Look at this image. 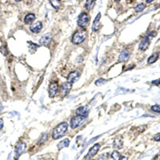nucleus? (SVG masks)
Segmentation results:
<instances>
[{"label":"nucleus","mask_w":160,"mask_h":160,"mask_svg":"<svg viewBox=\"0 0 160 160\" xmlns=\"http://www.w3.org/2000/svg\"><path fill=\"white\" fill-rule=\"evenodd\" d=\"M68 130V123L66 122H60L57 125L53 131V134H52V138L53 139H59L62 138L67 131Z\"/></svg>","instance_id":"1"},{"label":"nucleus","mask_w":160,"mask_h":160,"mask_svg":"<svg viewBox=\"0 0 160 160\" xmlns=\"http://www.w3.org/2000/svg\"><path fill=\"white\" fill-rule=\"evenodd\" d=\"M87 34L88 33L85 29H80L79 31H77L72 36L71 41H72L73 44L78 45V44H80L83 42H84V40L87 37Z\"/></svg>","instance_id":"2"},{"label":"nucleus","mask_w":160,"mask_h":160,"mask_svg":"<svg viewBox=\"0 0 160 160\" xmlns=\"http://www.w3.org/2000/svg\"><path fill=\"white\" fill-rule=\"evenodd\" d=\"M90 15L86 12H83L79 15L77 23L79 27L86 28L90 23Z\"/></svg>","instance_id":"3"},{"label":"nucleus","mask_w":160,"mask_h":160,"mask_svg":"<svg viewBox=\"0 0 160 160\" xmlns=\"http://www.w3.org/2000/svg\"><path fill=\"white\" fill-rule=\"evenodd\" d=\"M86 118L81 116V115H75L72 118L71 120V127L72 129H76L77 127H79L83 122L86 120Z\"/></svg>","instance_id":"4"},{"label":"nucleus","mask_w":160,"mask_h":160,"mask_svg":"<svg viewBox=\"0 0 160 160\" xmlns=\"http://www.w3.org/2000/svg\"><path fill=\"white\" fill-rule=\"evenodd\" d=\"M52 40V35L51 34H46L41 37L39 39V44L41 46H48Z\"/></svg>","instance_id":"5"},{"label":"nucleus","mask_w":160,"mask_h":160,"mask_svg":"<svg viewBox=\"0 0 160 160\" xmlns=\"http://www.w3.org/2000/svg\"><path fill=\"white\" fill-rule=\"evenodd\" d=\"M59 91V85L57 83L54 82L51 83L49 86V96L51 98H54Z\"/></svg>","instance_id":"6"},{"label":"nucleus","mask_w":160,"mask_h":160,"mask_svg":"<svg viewBox=\"0 0 160 160\" xmlns=\"http://www.w3.org/2000/svg\"><path fill=\"white\" fill-rule=\"evenodd\" d=\"M79 77H80V73L79 71H71L68 74V76H67V82L71 83H74L79 80Z\"/></svg>","instance_id":"7"},{"label":"nucleus","mask_w":160,"mask_h":160,"mask_svg":"<svg viewBox=\"0 0 160 160\" xmlns=\"http://www.w3.org/2000/svg\"><path fill=\"white\" fill-rule=\"evenodd\" d=\"M26 147H27V145H26L25 142H18L15 147V157H19L22 154H23L26 150Z\"/></svg>","instance_id":"8"},{"label":"nucleus","mask_w":160,"mask_h":160,"mask_svg":"<svg viewBox=\"0 0 160 160\" xmlns=\"http://www.w3.org/2000/svg\"><path fill=\"white\" fill-rule=\"evenodd\" d=\"M99 149H100V144H99V143L94 144V146L90 149L89 151H88V154L86 155V157L85 158H86V159H90V158L94 157V155L98 153Z\"/></svg>","instance_id":"9"},{"label":"nucleus","mask_w":160,"mask_h":160,"mask_svg":"<svg viewBox=\"0 0 160 160\" xmlns=\"http://www.w3.org/2000/svg\"><path fill=\"white\" fill-rule=\"evenodd\" d=\"M150 43V36H146L144 38H142V40L139 43V49L141 51H145L148 48V46Z\"/></svg>","instance_id":"10"},{"label":"nucleus","mask_w":160,"mask_h":160,"mask_svg":"<svg viewBox=\"0 0 160 160\" xmlns=\"http://www.w3.org/2000/svg\"><path fill=\"white\" fill-rule=\"evenodd\" d=\"M100 18H101V14L99 13L97 16L95 17L94 20V23H93V25H92V31L96 32L100 29V27H101V24H100Z\"/></svg>","instance_id":"11"},{"label":"nucleus","mask_w":160,"mask_h":160,"mask_svg":"<svg viewBox=\"0 0 160 160\" xmlns=\"http://www.w3.org/2000/svg\"><path fill=\"white\" fill-rule=\"evenodd\" d=\"M43 27V23L40 21H37L35 23H34L30 27V30L33 33H38L42 30Z\"/></svg>","instance_id":"12"},{"label":"nucleus","mask_w":160,"mask_h":160,"mask_svg":"<svg viewBox=\"0 0 160 160\" xmlns=\"http://www.w3.org/2000/svg\"><path fill=\"white\" fill-rule=\"evenodd\" d=\"M71 87H72V83H71L66 82V83H63V85L61 86V94L63 96L66 95L71 91Z\"/></svg>","instance_id":"13"},{"label":"nucleus","mask_w":160,"mask_h":160,"mask_svg":"<svg viewBox=\"0 0 160 160\" xmlns=\"http://www.w3.org/2000/svg\"><path fill=\"white\" fill-rule=\"evenodd\" d=\"M88 113H89V109H88V107H86V106L79 107V108L76 110L77 115H81V116H83V117L85 118L87 117Z\"/></svg>","instance_id":"14"},{"label":"nucleus","mask_w":160,"mask_h":160,"mask_svg":"<svg viewBox=\"0 0 160 160\" xmlns=\"http://www.w3.org/2000/svg\"><path fill=\"white\" fill-rule=\"evenodd\" d=\"M130 58V53L127 50H122L119 55V61L127 62Z\"/></svg>","instance_id":"15"},{"label":"nucleus","mask_w":160,"mask_h":160,"mask_svg":"<svg viewBox=\"0 0 160 160\" xmlns=\"http://www.w3.org/2000/svg\"><path fill=\"white\" fill-rule=\"evenodd\" d=\"M35 19V15L33 13H29L24 18V23L26 24H30V23H33Z\"/></svg>","instance_id":"16"},{"label":"nucleus","mask_w":160,"mask_h":160,"mask_svg":"<svg viewBox=\"0 0 160 160\" xmlns=\"http://www.w3.org/2000/svg\"><path fill=\"white\" fill-rule=\"evenodd\" d=\"M69 145H70V139H65L62 140L60 142H59V144H58L57 147H58L59 150H62V149H63L65 147H68Z\"/></svg>","instance_id":"17"},{"label":"nucleus","mask_w":160,"mask_h":160,"mask_svg":"<svg viewBox=\"0 0 160 160\" xmlns=\"http://www.w3.org/2000/svg\"><path fill=\"white\" fill-rule=\"evenodd\" d=\"M49 1H50L51 5L55 9H56V10H58V9L61 7V0H49Z\"/></svg>","instance_id":"18"},{"label":"nucleus","mask_w":160,"mask_h":160,"mask_svg":"<svg viewBox=\"0 0 160 160\" xmlns=\"http://www.w3.org/2000/svg\"><path fill=\"white\" fill-rule=\"evenodd\" d=\"M94 3H95V0H86L85 3V8L87 10H91L94 7Z\"/></svg>","instance_id":"19"},{"label":"nucleus","mask_w":160,"mask_h":160,"mask_svg":"<svg viewBox=\"0 0 160 160\" xmlns=\"http://www.w3.org/2000/svg\"><path fill=\"white\" fill-rule=\"evenodd\" d=\"M158 58H159V55H158V54H154V55H152L150 56V58L148 59L147 63L149 64L154 63L155 62L157 61Z\"/></svg>","instance_id":"20"},{"label":"nucleus","mask_w":160,"mask_h":160,"mask_svg":"<svg viewBox=\"0 0 160 160\" xmlns=\"http://www.w3.org/2000/svg\"><path fill=\"white\" fill-rule=\"evenodd\" d=\"M114 147L115 148H122V141L121 139L119 138H117L115 139L114 142Z\"/></svg>","instance_id":"21"},{"label":"nucleus","mask_w":160,"mask_h":160,"mask_svg":"<svg viewBox=\"0 0 160 160\" xmlns=\"http://www.w3.org/2000/svg\"><path fill=\"white\" fill-rule=\"evenodd\" d=\"M145 8H146V4H144V3H139V4H138V5L135 7V10L136 12L139 13L142 12Z\"/></svg>","instance_id":"22"},{"label":"nucleus","mask_w":160,"mask_h":160,"mask_svg":"<svg viewBox=\"0 0 160 160\" xmlns=\"http://www.w3.org/2000/svg\"><path fill=\"white\" fill-rule=\"evenodd\" d=\"M111 157L114 160H120V159H121V155H120L119 152H118L116 150H114V151L112 152Z\"/></svg>","instance_id":"23"},{"label":"nucleus","mask_w":160,"mask_h":160,"mask_svg":"<svg viewBox=\"0 0 160 160\" xmlns=\"http://www.w3.org/2000/svg\"><path fill=\"white\" fill-rule=\"evenodd\" d=\"M107 80L104 79H98L96 82H95V85L96 86H101V85H103L104 83H107Z\"/></svg>","instance_id":"24"},{"label":"nucleus","mask_w":160,"mask_h":160,"mask_svg":"<svg viewBox=\"0 0 160 160\" xmlns=\"http://www.w3.org/2000/svg\"><path fill=\"white\" fill-rule=\"evenodd\" d=\"M46 139H47V134H46V133H44V134H43V135H42V136L40 137V139H39V141H38V142H39V143H43V142H45Z\"/></svg>","instance_id":"25"},{"label":"nucleus","mask_w":160,"mask_h":160,"mask_svg":"<svg viewBox=\"0 0 160 160\" xmlns=\"http://www.w3.org/2000/svg\"><path fill=\"white\" fill-rule=\"evenodd\" d=\"M1 52H2V54H3V55H7L8 49L6 45H3V46H2V47H1Z\"/></svg>","instance_id":"26"},{"label":"nucleus","mask_w":160,"mask_h":160,"mask_svg":"<svg viewBox=\"0 0 160 160\" xmlns=\"http://www.w3.org/2000/svg\"><path fill=\"white\" fill-rule=\"evenodd\" d=\"M151 111L154 112H156V113H160V107L159 105L152 106V107H151Z\"/></svg>","instance_id":"27"},{"label":"nucleus","mask_w":160,"mask_h":160,"mask_svg":"<svg viewBox=\"0 0 160 160\" xmlns=\"http://www.w3.org/2000/svg\"><path fill=\"white\" fill-rule=\"evenodd\" d=\"M28 44H30V48H34V50L35 51V50H37V48L38 47V45H37V44H35V43H32V42H28Z\"/></svg>","instance_id":"28"},{"label":"nucleus","mask_w":160,"mask_h":160,"mask_svg":"<svg viewBox=\"0 0 160 160\" xmlns=\"http://www.w3.org/2000/svg\"><path fill=\"white\" fill-rule=\"evenodd\" d=\"M151 83H152L153 85H155V86H160V79H156V80H154V81L151 82Z\"/></svg>","instance_id":"29"},{"label":"nucleus","mask_w":160,"mask_h":160,"mask_svg":"<svg viewBox=\"0 0 160 160\" xmlns=\"http://www.w3.org/2000/svg\"><path fill=\"white\" fill-rule=\"evenodd\" d=\"M154 139H155L156 142H160V133H159V134L155 135V137H154Z\"/></svg>","instance_id":"30"},{"label":"nucleus","mask_w":160,"mask_h":160,"mask_svg":"<svg viewBox=\"0 0 160 160\" xmlns=\"http://www.w3.org/2000/svg\"><path fill=\"white\" fill-rule=\"evenodd\" d=\"M3 127V119H0V130L2 129Z\"/></svg>","instance_id":"31"},{"label":"nucleus","mask_w":160,"mask_h":160,"mask_svg":"<svg viewBox=\"0 0 160 160\" xmlns=\"http://www.w3.org/2000/svg\"><path fill=\"white\" fill-rule=\"evenodd\" d=\"M120 160H128V159H127V157H124V156H123V157H121Z\"/></svg>","instance_id":"32"},{"label":"nucleus","mask_w":160,"mask_h":160,"mask_svg":"<svg viewBox=\"0 0 160 160\" xmlns=\"http://www.w3.org/2000/svg\"><path fill=\"white\" fill-rule=\"evenodd\" d=\"M153 1H154V0H146V2H147V3H152Z\"/></svg>","instance_id":"33"},{"label":"nucleus","mask_w":160,"mask_h":160,"mask_svg":"<svg viewBox=\"0 0 160 160\" xmlns=\"http://www.w3.org/2000/svg\"><path fill=\"white\" fill-rule=\"evenodd\" d=\"M2 110H3V106L0 104V112L2 111Z\"/></svg>","instance_id":"34"},{"label":"nucleus","mask_w":160,"mask_h":160,"mask_svg":"<svg viewBox=\"0 0 160 160\" xmlns=\"http://www.w3.org/2000/svg\"><path fill=\"white\" fill-rule=\"evenodd\" d=\"M114 2H116V3H119V2H120V0H114Z\"/></svg>","instance_id":"35"},{"label":"nucleus","mask_w":160,"mask_h":160,"mask_svg":"<svg viewBox=\"0 0 160 160\" xmlns=\"http://www.w3.org/2000/svg\"><path fill=\"white\" fill-rule=\"evenodd\" d=\"M16 2H20V1H22V0H15Z\"/></svg>","instance_id":"36"},{"label":"nucleus","mask_w":160,"mask_h":160,"mask_svg":"<svg viewBox=\"0 0 160 160\" xmlns=\"http://www.w3.org/2000/svg\"><path fill=\"white\" fill-rule=\"evenodd\" d=\"M77 1H79V2H82L83 0H77Z\"/></svg>","instance_id":"37"},{"label":"nucleus","mask_w":160,"mask_h":160,"mask_svg":"<svg viewBox=\"0 0 160 160\" xmlns=\"http://www.w3.org/2000/svg\"><path fill=\"white\" fill-rule=\"evenodd\" d=\"M15 160H18V159H16Z\"/></svg>","instance_id":"38"},{"label":"nucleus","mask_w":160,"mask_h":160,"mask_svg":"<svg viewBox=\"0 0 160 160\" xmlns=\"http://www.w3.org/2000/svg\"><path fill=\"white\" fill-rule=\"evenodd\" d=\"M93 160H94V159H93Z\"/></svg>","instance_id":"39"}]
</instances>
